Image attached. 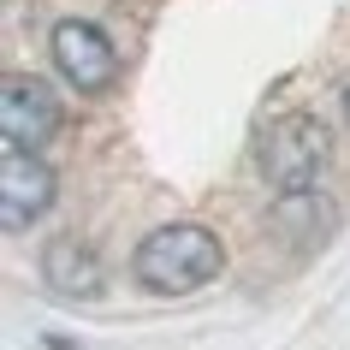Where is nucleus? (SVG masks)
Returning a JSON list of instances; mask_svg holds the SVG:
<instances>
[{
	"mask_svg": "<svg viewBox=\"0 0 350 350\" xmlns=\"http://www.w3.org/2000/svg\"><path fill=\"white\" fill-rule=\"evenodd\" d=\"M226 267V250L220 238L208 232V226H190V220H172V226H154L143 243H137V256H131V273L137 285L154 297H190L214 285Z\"/></svg>",
	"mask_w": 350,
	"mask_h": 350,
	"instance_id": "1",
	"label": "nucleus"
},
{
	"mask_svg": "<svg viewBox=\"0 0 350 350\" xmlns=\"http://www.w3.org/2000/svg\"><path fill=\"white\" fill-rule=\"evenodd\" d=\"M327 161H332V131H327V119H314V113H279L273 125L261 131V143H256V166H261V178H267L279 196L314 190L321 172H327Z\"/></svg>",
	"mask_w": 350,
	"mask_h": 350,
	"instance_id": "2",
	"label": "nucleus"
},
{
	"mask_svg": "<svg viewBox=\"0 0 350 350\" xmlns=\"http://www.w3.org/2000/svg\"><path fill=\"white\" fill-rule=\"evenodd\" d=\"M48 54H54V72L72 83L77 95H101L119 77V48L107 42V30L90 18H59L54 36H48Z\"/></svg>",
	"mask_w": 350,
	"mask_h": 350,
	"instance_id": "3",
	"label": "nucleus"
},
{
	"mask_svg": "<svg viewBox=\"0 0 350 350\" xmlns=\"http://www.w3.org/2000/svg\"><path fill=\"white\" fill-rule=\"evenodd\" d=\"M48 202H54V166L36 148L6 143V154H0V220H6V232H24L30 220H42Z\"/></svg>",
	"mask_w": 350,
	"mask_h": 350,
	"instance_id": "4",
	"label": "nucleus"
},
{
	"mask_svg": "<svg viewBox=\"0 0 350 350\" xmlns=\"http://www.w3.org/2000/svg\"><path fill=\"white\" fill-rule=\"evenodd\" d=\"M0 131H6V143H18V148H42L59 131L54 90H48L42 77L12 72V77H6V90H0Z\"/></svg>",
	"mask_w": 350,
	"mask_h": 350,
	"instance_id": "5",
	"label": "nucleus"
},
{
	"mask_svg": "<svg viewBox=\"0 0 350 350\" xmlns=\"http://www.w3.org/2000/svg\"><path fill=\"white\" fill-rule=\"evenodd\" d=\"M42 279L59 297H95L101 291V261H95V250L83 238H54L42 250Z\"/></svg>",
	"mask_w": 350,
	"mask_h": 350,
	"instance_id": "6",
	"label": "nucleus"
},
{
	"mask_svg": "<svg viewBox=\"0 0 350 350\" xmlns=\"http://www.w3.org/2000/svg\"><path fill=\"white\" fill-rule=\"evenodd\" d=\"M345 119H350V90H345Z\"/></svg>",
	"mask_w": 350,
	"mask_h": 350,
	"instance_id": "7",
	"label": "nucleus"
}]
</instances>
